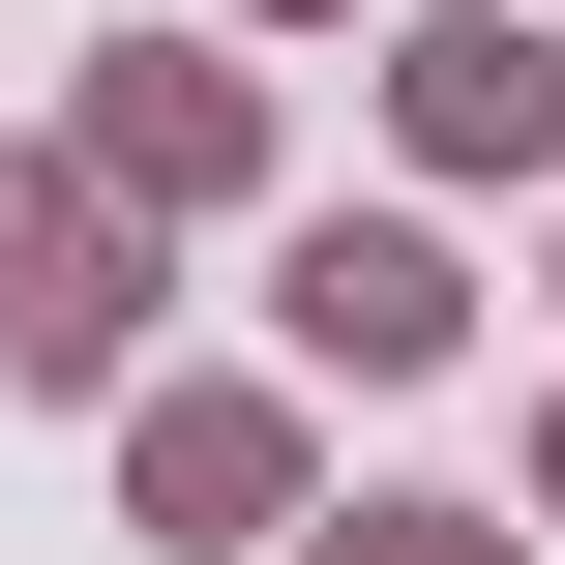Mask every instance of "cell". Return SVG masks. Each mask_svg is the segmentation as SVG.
<instances>
[{
	"label": "cell",
	"mask_w": 565,
	"mask_h": 565,
	"mask_svg": "<svg viewBox=\"0 0 565 565\" xmlns=\"http://www.w3.org/2000/svg\"><path fill=\"white\" fill-rule=\"evenodd\" d=\"M298 328H328V358H447V268H417V238H358V209H328V238H298Z\"/></svg>",
	"instance_id": "6da1fadb"
},
{
	"label": "cell",
	"mask_w": 565,
	"mask_h": 565,
	"mask_svg": "<svg viewBox=\"0 0 565 565\" xmlns=\"http://www.w3.org/2000/svg\"><path fill=\"white\" fill-rule=\"evenodd\" d=\"M328 565H507V536H447V507H387V536H328Z\"/></svg>",
	"instance_id": "3957f363"
},
{
	"label": "cell",
	"mask_w": 565,
	"mask_h": 565,
	"mask_svg": "<svg viewBox=\"0 0 565 565\" xmlns=\"http://www.w3.org/2000/svg\"><path fill=\"white\" fill-rule=\"evenodd\" d=\"M89 149H119V179H238V89H209V60H149V89H89Z\"/></svg>",
	"instance_id": "7a4b0ae2"
}]
</instances>
